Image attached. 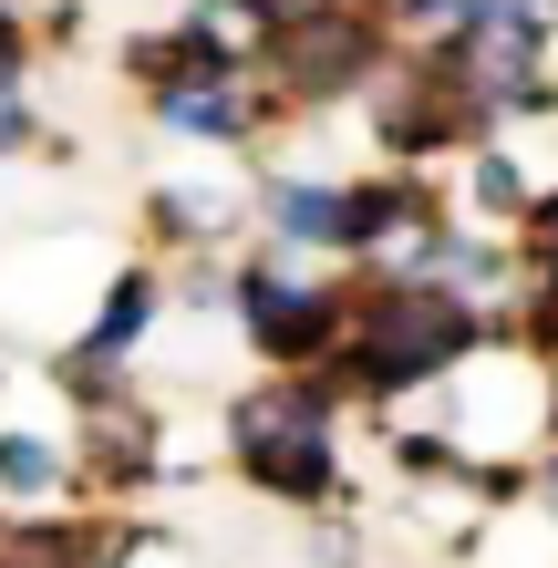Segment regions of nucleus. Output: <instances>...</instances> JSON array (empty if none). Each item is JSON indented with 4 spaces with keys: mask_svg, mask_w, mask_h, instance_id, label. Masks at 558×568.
Listing matches in <instances>:
<instances>
[{
    "mask_svg": "<svg viewBox=\"0 0 558 568\" xmlns=\"http://www.w3.org/2000/svg\"><path fill=\"white\" fill-rule=\"evenodd\" d=\"M239 11H248V21H270V31H280L290 11H311V0H239Z\"/></svg>",
    "mask_w": 558,
    "mask_h": 568,
    "instance_id": "17",
    "label": "nucleus"
},
{
    "mask_svg": "<svg viewBox=\"0 0 558 568\" xmlns=\"http://www.w3.org/2000/svg\"><path fill=\"white\" fill-rule=\"evenodd\" d=\"M373 31H363V11H342V0H311V11H290L280 31H270V62H280V83L290 93H342V83H363L373 73Z\"/></svg>",
    "mask_w": 558,
    "mask_h": 568,
    "instance_id": "3",
    "label": "nucleus"
},
{
    "mask_svg": "<svg viewBox=\"0 0 558 568\" xmlns=\"http://www.w3.org/2000/svg\"><path fill=\"white\" fill-rule=\"evenodd\" d=\"M21 52H31V42H21V0H11V11H0V93L21 83Z\"/></svg>",
    "mask_w": 558,
    "mask_h": 568,
    "instance_id": "13",
    "label": "nucleus"
},
{
    "mask_svg": "<svg viewBox=\"0 0 558 568\" xmlns=\"http://www.w3.org/2000/svg\"><path fill=\"white\" fill-rule=\"evenodd\" d=\"M11 145H31V104H21V93H0V155H11Z\"/></svg>",
    "mask_w": 558,
    "mask_h": 568,
    "instance_id": "15",
    "label": "nucleus"
},
{
    "mask_svg": "<svg viewBox=\"0 0 558 568\" xmlns=\"http://www.w3.org/2000/svg\"><path fill=\"white\" fill-rule=\"evenodd\" d=\"M528 342H538V352H548V362H558V280H548V290H538V311H528Z\"/></svg>",
    "mask_w": 558,
    "mask_h": 568,
    "instance_id": "14",
    "label": "nucleus"
},
{
    "mask_svg": "<svg viewBox=\"0 0 558 568\" xmlns=\"http://www.w3.org/2000/svg\"><path fill=\"white\" fill-rule=\"evenodd\" d=\"M155 124H166V135H248V93H239V73H217V83H155Z\"/></svg>",
    "mask_w": 558,
    "mask_h": 568,
    "instance_id": "6",
    "label": "nucleus"
},
{
    "mask_svg": "<svg viewBox=\"0 0 558 568\" xmlns=\"http://www.w3.org/2000/svg\"><path fill=\"white\" fill-rule=\"evenodd\" d=\"M476 196H486V207H528V186H517V165H507V155H486V165H476Z\"/></svg>",
    "mask_w": 558,
    "mask_h": 568,
    "instance_id": "12",
    "label": "nucleus"
},
{
    "mask_svg": "<svg viewBox=\"0 0 558 568\" xmlns=\"http://www.w3.org/2000/svg\"><path fill=\"white\" fill-rule=\"evenodd\" d=\"M0 486H11V496H52L62 486V455L31 445V434H0Z\"/></svg>",
    "mask_w": 558,
    "mask_h": 568,
    "instance_id": "10",
    "label": "nucleus"
},
{
    "mask_svg": "<svg viewBox=\"0 0 558 568\" xmlns=\"http://www.w3.org/2000/svg\"><path fill=\"white\" fill-rule=\"evenodd\" d=\"M270 227H280V239H301V248H342V186L280 176V186H270Z\"/></svg>",
    "mask_w": 558,
    "mask_h": 568,
    "instance_id": "9",
    "label": "nucleus"
},
{
    "mask_svg": "<svg viewBox=\"0 0 558 568\" xmlns=\"http://www.w3.org/2000/svg\"><path fill=\"white\" fill-rule=\"evenodd\" d=\"M239 455H248L258 486L321 496L342 476V465H332V404H321V393H270V404H248L239 414Z\"/></svg>",
    "mask_w": 558,
    "mask_h": 568,
    "instance_id": "2",
    "label": "nucleus"
},
{
    "mask_svg": "<svg viewBox=\"0 0 558 568\" xmlns=\"http://www.w3.org/2000/svg\"><path fill=\"white\" fill-rule=\"evenodd\" d=\"M476 342V311L455 290H383L352 321V393H404L424 373H445Z\"/></svg>",
    "mask_w": 558,
    "mask_h": 568,
    "instance_id": "1",
    "label": "nucleus"
},
{
    "mask_svg": "<svg viewBox=\"0 0 558 568\" xmlns=\"http://www.w3.org/2000/svg\"><path fill=\"white\" fill-rule=\"evenodd\" d=\"M93 465H104L114 486H135V476H145V424H135V414H114V424H93Z\"/></svg>",
    "mask_w": 558,
    "mask_h": 568,
    "instance_id": "11",
    "label": "nucleus"
},
{
    "mask_svg": "<svg viewBox=\"0 0 558 568\" xmlns=\"http://www.w3.org/2000/svg\"><path fill=\"white\" fill-rule=\"evenodd\" d=\"M239 300H248V342L280 352V362H311V352L342 342V300L311 290V280H290V270H248Z\"/></svg>",
    "mask_w": 558,
    "mask_h": 568,
    "instance_id": "4",
    "label": "nucleus"
},
{
    "mask_svg": "<svg viewBox=\"0 0 558 568\" xmlns=\"http://www.w3.org/2000/svg\"><path fill=\"white\" fill-rule=\"evenodd\" d=\"M393 227H424V186L393 176V186H342V248H383Z\"/></svg>",
    "mask_w": 558,
    "mask_h": 568,
    "instance_id": "7",
    "label": "nucleus"
},
{
    "mask_svg": "<svg viewBox=\"0 0 558 568\" xmlns=\"http://www.w3.org/2000/svg\"><path fill=\"white\" fill-rule=\"evenodd\" d=\"M528 239H538V258H548V270H558V196H548V207L528 217Z\"/></svg>",
    "mask_w": 558,
    "mask_h": 568,
    "instance_id": "16",
    "label": "nucleus"
},
{
    "mask_svg": "<svg viewBox=\"0 0 558 568\" xmlns=\"http://www.w3.org/2000/svg\"><path fill=\"white\" fill-rule=\"evenodd\" d=\"M145 321H155V280H145V270H124V280H114V300H104V321H93V331H83V352H73V383L114 373V362L145 342Z\"/></svg>",
    "mask_w": 558,
    "mask_h": 568,
    "instance_id": "5",
    "label": "nucleus"
},
{
    "mask_svg": "<svg viewBox=\"0 0 558 568\" xmlns=\"http://www.w3.org/2000/svg\"><path fill=\"white\" fill-rule=\"evenodd\" d=\"M135 73L145 83H217V73H239V52H227L207 21H186V31H166V42L135 52Z\"/></svg>",
    "mask_w": 558,
    "mask_h": 568,
    "instance_id": "8",
    "label": "nucleus"
}]
</instances>
